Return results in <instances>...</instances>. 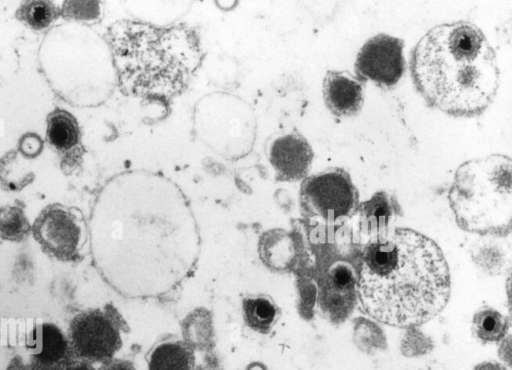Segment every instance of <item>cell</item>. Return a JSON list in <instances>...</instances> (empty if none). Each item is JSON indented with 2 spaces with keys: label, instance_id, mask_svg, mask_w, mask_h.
Wrapping results in <instances>:
<instances>
[{
  "label": "cell",
  "instance_id": "cell-3",
  "mask_svg": "<svg viewBox=\"0 0 512 370\" xmlns=\"http://www.w3.org/2000/svg\"><path fill=\"white\" fill-rule=\"evenodd\" d=\"M410 72L426 104L453 117L483 114L500 86L497 57L470 62L442 53L422 39L412 50Z\"/></svg>",
  "mask_w": 512,
  "mask_h": 370
},
{
  "label": "cell",
  "instance_id": "cell-4",
  "mask_svg": "<svg viewBox=\"0 0 512 370\" xmlns=\"http://www.w3.org/2000/svg\"><path fill=\"white\" fill-rule=\"evenodd\" d=\"M512 161L490 154L463 162L448 191L456 223L465 231L503 236L511 232Z\"/></svg>",
  "mask_w": 512,
  "mask_h": 370
},
{
  "label": "cell",
  "instance_id": "cell-11",
  "mask_svg": "<svg viewBox=\"0 0 512 370\" xmlns=\"http://www.w3.org/2000/svg\"><path fill=\"white\" fill-rule=\"evenodd\" d=\"M313 156V150L306 138L298 132H291L273 142L269 160L278 179L297 181L306 178Z\"/></svg>",
  "mask_w": 512,
  "mask_h": 370
},
{
  "label": "cell",
  "instance_id": "cell-1",
  "mask_svg": "<svg viewBox=\"0 0 512 370\" xmlns=\"http://www.w3.org/2000/svg\"><path fill=\"white\" fill-rule=\"evenodd\" d=\"M449 295L448 265L430 238L396 228L388 237L366 244L357 297L371 318L393 327L418 326L436 316Z\"/></svg>",
  "mask_w": 512,
  "mask_h": 370
},
{
  "label": "cell",
  "instance_id": "cell-22",
  "mask_svg": "<svg viewBox=\"0 0 512 370\" xmlns=\"http://www.w3.org/2000/svg\"><path fill=\"white\" fill-rule=\"evenodd\" d=\"M58 370H95L94 367L87 362L75 359Z\"/></svg>",
  "mask_w": 512,
  "mask_h": 370
},
{
  "label": "cell",
  "instance_id": "cell-5",
  "mask_svg": "<svg viewBox=\"0 0 512 370\" xmlns=\"http://www.w3.org/2000/svg\"><path fill=\"white\" fill-rule=\"evenodd\" d=\"M300 196L307 216L326 226L343 224L359 206L358 191L350 174L339 167L305 178Z\"/></svg>",
  "mask_w": 512,
  "mask_h": 370
},
{
  "label": "cell",
  "instance_id": "cell-6",
  "mask_svg": "<svg viewBox=\"0 0 512 370\" xmlns=\"http://www.w3.org/2000/svg\"><path fill=\"white\" fill-rule=\"evenodd\" d=\"M67 339L74 357L90 364L110 361L122 345L116 317L100 309L76 315Z\"/></svg>",
  "mask_w": 512,
  "mask_h": 370
},
{
  "label": "cell",
  "instance_id": "cell-9",
  "mask_svg": "<svg viewBox=\"0 0 512 370\" xmlns=\"http://www.w3.org/2000/svg\"><path fill=\"white\" fill-rule=\"evenodd\" d=\"M319 306L324 315L335 323L345 320L357 301V277L346 262L334 263L319 289Z\"/></svg>",
  "mask_w": 512,
  "mask_h": 370
},
{
  "label": "cell",
  "instance_id": "cell-18",
  "mask_svg": "<svg viewBox=\"0 0 512 370\" xmlns=\"http://www.w3.org/2000/svg\"><path fill=\"white\" fill-rule=\"evenodd\" d=\"M16 16L33 29L48 27L58 16L57 6L50 1H27L21 4Z\"/></svg>",
  "mask_w": 512,
  "mask_h": 370
},
{
  "label": "cell",
  "instance_id": "cell-21",
  "mask_svg": "<svg viewBox=\"0 0 512 370\" xmlns=\"http://www.w3.org/2000/svg\"><path fill=\"white\" fill-rule=\"evenodd\" d=\"M99 370H136V368L130 361L111 359L104 363Z\"/></svg>",
  "mask_w": 512,
  "mask_h": 370
},
{
  "label": "cell",
  "instance_id": "cell-17",
  "mask_svg": "<svg viewBox=\"0 0 512 370\" xmlns=\"http://www.w3.org/2000/svg\"><path fill=\"white\" fill-rule=\"evenodd\" d=\"M244 320L249 327L267 333L276 318V307L265 297L247 298L243 301Z\"/></svg>",
  "mask_w": 512,
  "mask_h": 370
},
{
  "label": "cell",
  "instance_id": "cell-12",
  "mask_svg": "<svg viewBox=\"0 0 512 370\" xmlns=\"http://www.w3.org/2000/svg\"><path fill=\"white\" fill-rule=\"evenodd\" d=\"M356 213L360 235L370 243L388 237L396 229L395 223L402 210L394 195L379 191L359 203Z\"/></svg>",
  "mask_w": 512,
  "mask_h": 370
},
{
  "label": "cell",
  "instance_id": "cell-2",
  "mask_svg": "<svg viewBox=\"0 0 512 370\" xmlns=\"http://www.w3.org/2000/svg\"><path fill=\"white\" fill-rule=\"evenodd\" d=\"M108 37L122 91L162 104L187 89L204 58L199 33L186 24L120 20Z\"/></svg>",
  "mask_w": 512,
  "mask_h": 370
},
{
  "label": "cell",
  "instance_id": "cell-23",
  "mask_svg": "<svg viewBox=\"0 0 512 370\" xmlns=\"http://www.w3.org/2000/svg\"><path fill=\"white\" fill-rule=\"evenodd\" d=\"M475 370H505L502 366L496 363H484L475 368Z\"/></svg>",
  "mask_w": 512,
  "mask_h": 370
},
{
  "label": "cell",
  "instance_id": "cell-7",
  "mask_svg": "<svg viewBox=\"0 0 512 370\" xmlns=\"http://www.w3.org/2000/svg\"><path fill=\"white\" fill-rule=\"evenodd\" d=\"M404 41L379 33L359 49L354 63L355 75L382 88L394 87L405 71Z\"/></svg>",
  "mask_w": 512,
  "mask_h": 370
},
{
  "label": "cell",
  "instance_id": "cell-19",
  "mask_svg": "<svg viewBox=\"0 0 512 370\" xmlns=\"http://www.w3.org/2000/svg\"><path fill=\"white\" fill-rule=\"evenodd\" d=\"M31 226L22 211L16 206H5L0 209V236L11 241L25 238Z\"/></svg>",
  "mask_w": 512,
  "mask_h": 370
},
{
  "label": "cell",
  "instance_id": "cell-8",
  "mask_svg": "<svg viewBox=\"0 0 512 370\" xmlns=\"http://www.w3.org/2000/svg\"><path fill=\"white\" fill-rule=\"evenodd\" d=\"M35 240L47 254L71 261L78 255L81 226L68 208L54 204L45 208L32 225Z\"/></svg>",
  "mask_w": 512,
  "mask_h": 370
},
{
  "label": "cell",
  "instance_id": "cell-15",
  "mask_svg": "<svg viewBox=\"0 0 512 370\" xmlns=\"http://www.w3.org/2000/svg\"><path fill=\"white\" fill-rule=\"evenodd\" d=\"M509 321L496 309L479 308L472 318V332L483 343H497L505 339Z\"/></svg>",
  "mask_w": 512,
  "mask_h": 370
},
{
  "label": "cell",
  "instance_id": "cell-13",
  "mask_svg": "<svg viewBox=\"0 0 512 370\" xmlns=\"http://www.w3.org/2000/svg\"><path fill=\"white\" fill-rule=\"evenodd\" d=\"M75 359L62 331L53 324H43L41 348L32 356L29 370H58Z\"/></svg>",
  "mask_w": 512,
  "mask_h": 370
},
{
  "label": "cell",
  "instance_id": "cell-14",
  "mask_svg": "<svg viewBox=\"0 0 512 370\" xmlns=\"http://www.w3.org/2000/svg\"><path fill=\"white\" fill-rule=\"evenodd\" d=\"M148 370H195L193 352L183 342H163L150 353Z\"/></svg>",
  "mask_w": 512,
  "mask_h": 370
},
{
  "label": "cell",
  "instance_id": "cell-16",
  "mask_svg": "<svg viewBox=\"0 0 512 370\" xmlns=\"http://www.w3.org/2000/svg\"><path fill=\"white\" fill-rule=\"evenodd\" d=\"M47 137L59 150L74 147L79 141V127L75 118L67 111L57 109L48 116Z\"/></svg>",
  "mask_w": 512,
  "mask_h": 370
},
{
  "label": "cell",
  "instance_id": "cell-10",
  "mask_svg": "<svg viewBox=\"0 0 512 370\" xmlns=\"http://www.w3.org/2000/svg\"><path fill=\"white\" fill-rule=\"evenodd\" d=\"M366 83L348 70H328L322 86L327 109L336 117L356 116L364 104Z\"/></svg>",
  "mask_w": 512,
  "mask_h": 370
},
{
  "label": "cell",
  "instance_id": "cell-20",
  "mask_svg": "<svg viewBox=\"0 0 512 370\" xmlns=\"http://www.w3.org/2000/svg\"><path fill=\"white\" fill-rule=\"evenodd\" d=\"M65 11L68 15L76 18H94L98 14V4L96 2H67Z\"/></svg>",
  "mask_w": 512,
  "mask_h": 370
}]
</instances>
